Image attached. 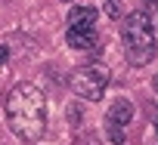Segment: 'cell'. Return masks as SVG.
Wrapping results in <instances>:
<instances>
[{"instance_id": "obj_2", "label": "cell", "mask_w": 158, "mask_h": 145, "mask_svg": "<svg viewBox=\"0 0 158 145\" xmlns=\"http://www.w3.org/2000/svg\"><path fill=\"white\" fill-rule=\"evenodd\" d=\"M124 49H127V62L130 65H146L155 53V31H152V22L149 16L139 10V13H130L127 22H124Z\"/></svg>"}, {"instance_id": "obj_6", "label": "cell", "mask_w": 158, "mask_h": 145, "mask_svg": "<svg viewBox=\"0 0 158 145\" xmlns=\"http://www.w3.org/2000/svg\"><path fill=\"white\" fill-rule=\"evenodd\" d=\"M65 40H68V46H74V49H90V46L96 43V28H68Z\"/></svg>"}, {"instance_id": "obj_4", "label": "cell", "mask_w": 158, "mask_h": 145, "mask_svg": "<svg viewBox=\"0 0 158 145\" xmlns=\"http://www.w3.org/2000/svg\"><path fill=\"white\" fill-rule=\"evenodd\" d=\"M130 117H133V105H130V99H118V102L109 108V114H106V127H127Z\"/></svg>"}, {"instance_id": "obj_7", "label": "cell", "mask_w": 158, "mask_h": 145, "mask_svg": "<svg viewBox=\"0 0 158 145\" xmlns=\"http://www.w3.org/2000/svg\"><path fill=\"white\" fill-rule=\"evenodd\" d=\"M102 3H106V13H109L112 19L121 16V0H102Z\"/></svg>"}, {"instance_id": "obj_1", "label": "cell", "mask_w": 158, "mask_h": 145, "mask_svg": "<svg viewBox=\"0 0 158 145\" xmlns=\"http://www.w3.org/2000/svg\"><path fill=\"white\" fill-rule=\"evenodd\" d=\"M10 130L22 142H37L47 133V96L34 84H16L6 96Z\"/></svg>"}, {"instance_id": "obj_3", "label": "cell", "mask_w": 158, "mask_h": 145, "mask_svg": "<svg viewBox=\"0 0 158 145\" xmlns=\"http://www.w3.org/2000/svg\"><path fill=\"white\" fill-rule=\"evenodd\" d=\"M68 87H71V93H77L81 99H93V102H96V99L106 93V87H109V71L99 68V65L77 68L74 74L68 77Z\"/></svg>"}, {"instance_id": "obj_8", "label": "cell", "mask_w": 158, "mask_h": 145, "mask_svg": "<svg viewBox=\"0 0 158 145\" xmlns=\"http://www.w3.org/2000/svg\"><path fill=\"white\" fill-rule=\"evenodd\" d=\"M6 59H10V49H6V46H0V65H3Z\"/></svg>"}, {"instance_id": "obj_9", "label": "cell", "mask_w": 158, "mask_h": 145, "mask_svg": "<svg viewBox=\"0 0 158 145\" xmlns=\"http://www.w3.org/2000/svg\"><path fill=\"white\" fill-rule=\"evenodd\" d=\"M152 87H155V93H158V74H155V77H152Z\"/></svg>"}, {"instance_id": "obj_5", "label": "cell", "mask_w": 158, "mask_h": 145, "mask_svg": "<svg viewBox=\"0 0 158 145\" xmlns=\"http://www.w3.org/2000/svg\"><path fill=\"white\" fill-rule=\"evenodd\" d=\"M96 6H71L68 28H96Z\"/></svg>"}]
</instances>
